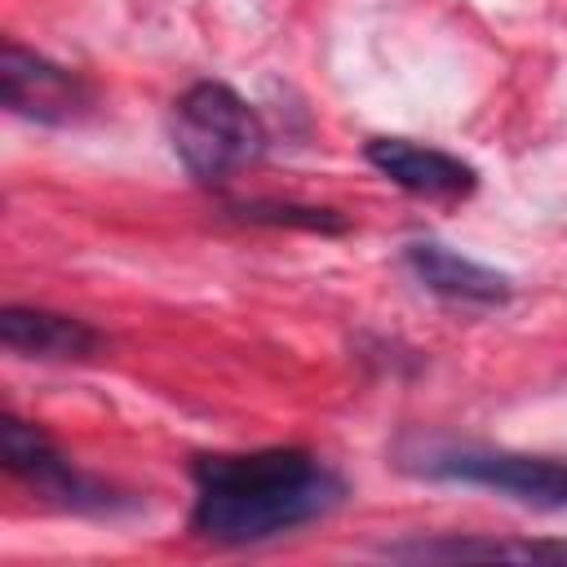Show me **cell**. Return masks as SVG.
<instances>
[{"label": "cell", "mask_w": 567, "mask_h": 567, "mask_svg": "<svg viewBox=\"0 0 567 567\" xmlns=\"http://www.w3.org/2000/svg\"><path fill=\"white\" fill-rule=\"evenodd\" d=\"M190 532L208 545L244 549L337 514L350 483L310 447L208 452L190 461Z\"/></svg>", "instance_id": "6da1fadb"}, {"label": "cell", "mask_w": 567, "mask_h": 567, "mask_svg": "<svg viewBox=\"0 0 567 567\" xmlns=\"http://www.w3.org/2000/svg\"><path fill=\"white\" fill-rule=\"evenodd\" d=\"M168 142L177 164L199 182V186H226L235 173L252 168L270 133L248 97H239L221 80H195L168 115Z\"/></svg>", "instance_id": "7a4b0ae2"}, {"label": "cell", "mask_w": 567, "mask_h": 567, "mask_svg": "<svg viewBox=\"0 0 567 567\" xmlns=\"http://www.w3.org/2000/svg\"><path fill=\"white\" fill-rule=\"evenodd\" d=\"M399 465L421 478L439 483H465L487 487L505 501L532 505V509H567V461L563 456H532L487 443H447V439H421L399 447Z\"/></svg>", "instance_id": "3957f363"}, {"label": "cell", "mask_w": 567, "mask_h": 567, "mask_svg": "<svg viewBox=\"0 0 567 567\" xmlns=\"http://www.w3.org/2000/svg\"><path fill=\"white\" fill-rule=\"evenodd\" d=\"M0 461H4L9 478H18L35 501H44L53 509L84 514V518H115V514L137 509V501L128 492L80 470L40 425H31L13 412L0 416Z\"/></svg>", "instance_id": "277c9868"}, {"label": "cell", "mask_w": 567, "mask_h": 567, "mask_svg": "<svg viewBox=\"0 0 567 567\" xmlns=\"http://www.w3.org/2000/svg\"><path fill=\"white\" fill-rule=\"evenodd\" d=\"M0 102L18 120L44 124V128H71V124L93 115L97 93L80 71L62 66V62H53V58L18 44V40H4V49H0Z\"/></svg>", "instance_id": "5b68a950"}, {"label": "cell", "mask_w": 567, "mask_h": 567, "mask_svg": "<svg viewBox=\"0 0 567 567\" xmlns=\"http://www.w3.org/2000/svg\"><path fill=\"white\" fill-rule=\"evenodd\" d=\"M363 159L394 182L399 190L416 195V199H470L478 190V168L465 164L452 151L439 146H421L412 137H368L363 142Z\"/></svg>", "instance_id": "8992f818"}, {"label": "cell", "mask_w": 567, "mask_h": 567, "mask_svg": "<svg viewBox=\"0 0 567 567\" xmlns=\"http://www.w3.org/2000/svg\"><path fill=\"white\" fill-rule=\"evenodd\" d=\"M403 266L408 275L434 292L439 301H452V306H478V310H496L514 297V279L496 266H483L439 239H412L403 244Z\"/></svg>", "instance_id": "52a82bcc"}, {"label": "cell", "mask_w": 567, "mask_h": 567, "mask_svg": "<svg viewBox=\"0 0 567 567\" xmlns=\"http://www.w3.org/2000/svg\"><path fill=\"white\" fill-rule=\"evenodd\" d=\"M0 346L22 359H49V363H84L97 359L111 341L89 319L44 310V306H4L0 310Z\"/></svg>", "instance_id": "ba28073f"}, {"label": "cell", "mask_w": 567, "mask_h": 567, "mask_svg": "<svg viewBox=\"0 0 567 567\" xmlns=\"http://www.w3.org/2000/svg\"><path fill=\"white\" fill-rule=\"evenodd\" d=\"M385 558L456 563V558H514V563H567V540H496V536H430L385 545Z\"/></svg>", "instance_id": "9c48e42d"}, {"label": "cell", "mask_w": 567, "mask_h": 567, "mask_svg": "<svg viewBox=\"0 0 567 567\" xmlns=\"http://www.w3.org/2000/svg\"><path fill=\"white\" fill-rule=\"evenodd\" d=\"M230 213L239 221H261V226H301V230H319V235H341L346 217L332 208H310V204H275V199H248V204H230Z\"/></svg>", "instance_id": "30bf717a"}]
</instances>
